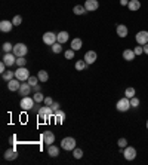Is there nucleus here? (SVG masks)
Listing matches in <instances>:
<instances>
[{
    "label": "nucleus",
    "instance_id": "18",
    "mask_svg": "<svg viewBox=\"0 0 148 165\" xmlns=\"http://www.w3.org/2000/svg\"><path fill=\"white\" fill-rule=\"evenodd\" d=\"M18 158V153H16V149L13 147V149H7L6 152H5V159L6 161H15V159Z\"/></svg>",
    "mask_w": 148,
    "mask_h": 165
},
{
    "label": "nucleus",
    "instance_id": "10",
    "mask_svg": "<svg viewBox=\"0 0 148 165\" xmlns=\"http://www.w3.org/2000/svg\"><path fill=\"white\" fill-rule=\"evenodd\" d=\"M43 42H44V45L52 46L53 43H56V34L55 33H52V31H46L43 34Z\"/></svg>",
    "mask_w": 148,
    "mask_h": 165
},
{
    "label": "nucleus",
    "instance_id": "40",
    "mask_svg": "<svg viewBox=\"0 0 148 165\" xmlns=\"http://www.w3.org/2000/svg\"><path fill=\"white\" fill-rule=\"evenodd\" d=\"M133 52H135L136 55H141V54H144V46L142 45H138L135 49H133Z\"/></svg>",
    "mask_w": 148,
    "mask_h": 165
},
{
    "label": "nucleus",
    "instance_id": "4",
    "mask_svg": "<svg viewBox=\"0 0 148 165\" xmlns=\"http://www.w3.org/2000/svg\"><path fill=\"white\" fill-rule=\"evenodd\" d=\"M36 104V101H34V98H31V97H22L21 98V103H19V107L22 110H31L33 109V106Z\"/></svg>",
    "mask_w": 148,
    "mask_h": 165
},
{
    "label": "nucleus",
    "instance_id": "19",
    "mask_svg": "<svg viewBox=\"0 0 148 165\" xmlns=\"http://www.w3.org/2000/svg\"><path fill=\"white\" fill-rule=\"evenodd\" d=\"M31 88H33V86H31L30 83H28V82H27V83H21V88H19V91H18V92L21 94V95L27 97V95H30Z\"/></svg>",
    "mask_w": 148,
    "mask_h": 165
},
{
    "label": "nucleus",
    "instance_id": "27",
    "mask_svg": "<svg viewBox=\"0 0 148 165\" xmlns=\"http://www.w3.org/2000/svg\"><path fill=\"white\" fill-rule=\"evenodd\" d=\"M2 78L6 80V82H9V80H12L13 78H15V72H11V70H6L5 73H2Z\"/></svg>",
    "mask_w": 148,
    "mask_h": 165
},
{
    "label": "nucleus",
    "instance_id": "44",
    "mask_svg": "<svg viewBox=\"0 0 148 165\" xmlns=\"http://www.w3.org/2000/svg\"><path fill=\"white\" fill-rule=\"evenodd\" d=\"M50 107H52V109H53V110H58V109H59V103H58V101H53V103H52V106H50Z\"/></svg>",
    "mask_w": 148,
    "mask_h": 165
},
{
    "label": "nucleus",
    "instance_id": "39",
    "mask_svg": "<svg viewBox=\"0 0 148 165\" xmlns=\"http://www.w3.org/2000/svg\"><path fill=\"white\" fill-rule=\"evenodd\" d=\"M130 106H132V107H138V106H139V98L136 97V95L130 98Z\"/></svg>",
    "mask_w": 148,
    "mask_h": 165
},
{
    "label": "nucleus",
    "instance_id": "5",
    "mask_svg": "<svg viewBox=\"0 0 148 165\" xmlns=\"http://www.w3.org/2000/svg\"><path fill=\"white\" fill-rule=\"evenodd\" d=\"M61 147L64 150H74L76 149V140H74L73 137H65V138H62L61 141Z\"/></svg>",
    "mask_w": 148,
    "mask_h": 165
},
{
    "label": "nucleus",
    "instance_id": "9",
    "mask_svg": "<svg viewBox=\"0 0 148 165\" xmlns=\"http://www.w3.org/2000/svg\"><path fill=\"white\" fill-rule=\"evenodd\" d=\"M2 61L5 62L7 67H11L13 64H16V55L13 54V52H7V54L3 55V60H2Z\"/></svg>",
    "mask_w": 148,
    "mask_h": 165
},
{
    "label": "nucleus",
    "instance_id": "1",
    "mask_svg": "<svg viewBox=\"0 0 148 165\" xmlns=\"http://www.w3.org/2000/svg\"><path fill=\"white\" fill-rule=\"evenodd\" d=\"M53 113H55V110L52 109L50 106H44V107H42V109L39 110V119L40 121H44V122H48L49 119H52L53 118Z\"/></svg>",
    "mask_w": 148,
    "mask_h": 165
},
{
    "label": "nucleus",
    "instance_id": "17",
    "mask_svg": "<svg viewBox=\"0 0 148 165\" xmlns=\"http://www.w3.org/2000/svg\"><path fill=\"white\" fill-rule=\"evenodd\" d=\"M116 33H117L118 37H122V39H123V37L127 36V33H129V28H127V27H126L124 24H118L117 27H116Z\"/></svg>",
    "mask_w": 148,
    "mask_h": 165
},
{
    "label": "nucleus",
    "instance_id": "16",
    "mask_svg": "<svg viewBox=\"0 0 148 165\" xmlns=\"http://www.w3.org/2000/svg\"><path fill=\"white\" fill-rule=\"evenodd\" d=\"M43 141H44V144H48V146L53 144V143H55V134H53L52 131H44Z\"/></svg>",
    "mask_w": 148,
    "mask_h": 165
},
{
    "label": "nucleus",
    "instance_id": "13",
    "mask_svg": "<svg viewBox=\"0 0 148 165\" xmlns=\"http://www.w3.org/2000/svg\"><path fill=\"white\" fill-rule=\"evenodd\" d=\"M85 8H86L87 12H93L99 8V2L98 0H86L85 2Z\"/></svg>",
    "mask_w": 148,
    "mask_h": 165
},
{
    "label": "nucleus",
    "instance_id": "25",
    "mask_svg": "<svg viewBox=\"0 0 148 165\" xmlns=\"http://www.w3.org/2000/svg\"><path fill=\"white\" fill-rule=\"evenodd\" d=\"M37 76H39V80H40L42 83H44V82H48V80H49V74H48L46 70H40V72L37 73Z\"/></svg>",
    "mask_w": 148,
    "mask_h": 165
},
{
    "label": "nucleus",
    "instance_id": "3",
    "mask_svg": "<svg viewBox=\"0 0 148 165\" xmlns=\"http://www.w3.org/2000/svg\"><path fill=\"white\" fill-rule=\"evenodd\" d=\"M12 52L16 55V58H18V57H25L27 52H28V48H27L25 43H16V45H13Z\"/></svg>",
    "mask_w": 148,
    "mask_h": 165
},
{
    "label": "nucleus",
    "instance_id": "42",
    "mask_svg": "<svg viewBox=\"0 0 148 165\" xmlns=\"http://www.w3.org/2000/svg\"><path fill=\"white\" fill-rule=\"evenodd\" d=\"M6 67H7V66L3 61L0 62V73H5V72H6Z\"/></svg>",
    "mask_w": 148,
    "mask_h": 165
},
{
    "label": "nucleus",
    "instance_id": "31",
    "mask_svg": "<svg viewBox=\"0 0 148 165\" xmlns=\"http://www.w3.org/2000/svg\"><path fill=\"white\" fill-rule=\"evenodd\" d=\"M2 49H3V52H5V54L12 52V51H13V45H12V43H9V42H5V43H3V46H2Z\"/></svg>",
    "mask_w": 148,
    "mask_h": 165
},
{
    "label": "nucleus",
    "instance_id": "30",
    "mask_svg": "<svg viewBox=\"0 0 148 165\" xmlns=\"http://www.w3.org/2000/svg\"><path fill=\"white\" fill-rule=\"evenodd\" d=\"M52 52H55V54H61L62 52V43L56 42L52 45Z\"/></svg>",
    "mask_w": 148,
    "mask_h": 165
},
{
    "label": "nucleus",
    "instance_id": "12",
    "mask_svg": "<svg viewBox=\"0 0 148 165\" xmlns=\"http://www.w3.org/2000/svg\"><path fill=\"white\" fill-rule=\"evenodd\" d=\"M53 119H55V123L56 125H61L64 121H65V112L61 109L55 110V113H53Z\"/></svg>",
    "mask_w": 148,
    "mask_h": 165
},
{
    "label": "nucleus",
    "instance_id": "33",
    "mask_svg": "<svg viewBox=\"0 0 148 165\" xmlns=\"http://www.w3.org/2000/svg\"><path fill=\"white\" fill-rule=\"evenodd\" d=\"M33 98H34L36 103H42V101H44V95L42 94V92H36V94L33 95Z\"/></svg>",
    "mask_w": 148,
    "mask_h": 165
},
{
    "label": "nucleus",
    "instance_id": "7",
    "mask_svg": "<svg viewBox=\"0 0 148 165\" xmlns=\"http://www.w3.org/2000/svg\"><path fill=\"white\" fill-rule=\"evenodd\" d=\"M123 156L126 161H133L136 158V149L132 146H126L123 149Z\"/></svg>",
    "mask_w": 148,
    "mask_h": 165
},
{
    "label": "nucleus",
    "instance_id": "46",
    "mask_svg": "<svg viewBox=\"0 0 148 165\" xmlns=\"http://www.w3.org/2000/svg\"><path fill=\"white\" fill-rule=\"evenodd\" d=\"M120 5L122 6H127L129 5V0H120Z\"/></svg>",
    "mask_w": 148,
    "mask_h": 165
},
{
    "label": "nucleus",
    "instance_id": "35",
    "mask_svg": "<svg viewBox=\"0 0 148 165\" xmlns=\"http://www.w3.org/2000/svg\"><path fill=\"white\" fill-rule=\"evenodd\" d=\"M73 156H74L76 159H81V158H83V150L76 147V149L73 150Z\"/></svg>",
    "mask_w": 148,
    "mask_h": 165
},
{
    "label": "nucleus",
    "instance_id": "29",
    "mask_svg": "<svg viewBox=\"0 0 148 165\" xmlns=\"http://www.w3.org/2000/svg\"><path fill=\"white\" fill-rule=\"evenodd\" d=\"M135 95H136L135 88H132V86H129V88H126V91H124V97L132 98V97H135Z\"/></svg>",
    "mask_w": 148,
    "mask_h": 165
},
{
    "label": "nucleus",
    "instance_id": "15",
    "mask_svg": "<svg viewBox=\"0 0 148 165\" xmlns=\"http://www.w3.org/2000/svg\"><path fill=\"white\" fill-rule=\"evenodd\" d=\"M7 88H9V91H12V92L19 91V88H21V80H18L16 78H13L12 80L7 82Z\"/></svg>",
    "mask_w": 148,
    "mask_h": 165
},
{
    "label": "nucleus",
    "instance_id": "26",
    "mask_svg": "<svg viewBox=\"0 0 148 165\" xmlns=\"http://www.w3.org/2000/svg\"><path fill=\"white\" fill-rule=\"evenodd\" d=\"M73 12L76 13V15H85L87 11H86V8H85V5H77V6H74Z\"/></svg>",
    "mask_w": 148,
    "mask_h": 165
},
{
    "label": "nucleus",
    "instance_id": "47",
    "mask_svg": "<svg viewBox=\"0 0 148 165\" xmlns=\"http://www.w3.org/2000/svg\"><path fill=\"white\" fill-rule=\"evenodd\" d=\"M144 54L148 55V43H147V45H144Z\"/></svg>",
    "mask_w": 148,
    "mask_h": 165
},
{
    "label": "nucleus",
    "instance_id": "6",
    "mask_svg": "<svg viewBox=\"0 0 148 165\" xmlns=\"http://www.w3.org/2000/svg\"><path fill=\"white\" fill-rule=\"evenodd\" d=\"M15 78L21 82H24V80H28L30 78V72H28V68L27 67H18V70L15 72Z\"/></svg>",
    "mask_w": 148,
    "mask_h": 165
},
{
    "label": "nucleus",
    "instance_id": "34",
    "mask_svg": "<svg viewBox=\"0 0 148 165\" xmlns=\"http://www.w3.org/2000/svg\"><path fill=\"white\" fill-rule=\"evenodd\" d=\"M74 54H76V51H74V49H67V51L64 52V57H65L67 60H73Z\"/></svg>",
    "mask_w": 148,
    "mask_h": 165
},
{
    "label": "nucleus",
    "instance_id": "28",
    "mask_svg": "<svg viewBox=\"0 0 148 165\" xmlns=\"http://www.w3.org/2000/svg\"><path fill=\"white\" fill-rule=\"evenodd\" d=\"M86 66H87V62L85 61V60H79V61L76 62V66H74V67H76L77 72H81V70H85V68H86Z\"/></svg>",
    "mask_w": 148,
    "mask_h": 165
},
{
    "label": "nucleus",
    "instance_id": "20",
    "mask_svg": "<svg viewBox=\"0 0 148 165\" xmlns=\"http://www.w3.org/2000/svg\"><path fill=\"white\" fill-rule=\"evenodd\" d=\"M68 39H70V34H68V31H59V33L56 34V42H59V43L68 42Z\"/></svg>",
    "mask_w": 148,
    "mask_h": 165
},
{
    "label": "nucleus",
    "instance_id": "43",
    "mask_svg": "<svg viewBox=\"0 0 148 165\" xmlns=\"http://www.w3.org/2000/svg\"><path fill=\"white\" fill-rule=\"evenodd\" d=\"M15 141H16V135H11V138H9V143H12L13 147H15V144H16Z\"/></svg>",
    "mask_w": 148,
    "mask_h": 165
},
{
    "label": "nucleus",
    "instance_id": "38",
    "mask_svg": "<svg viewBox=\"0 0 148 165\" xmlns=\"http://www.w3.org/2000/svg\"><path fill=\"white\" fill-rule=\"evenodd\" d=\"M117 144H118V147H120V149H124V147L127 146V140H126V138H123V137H122V138H118Z\"/></svg>",
    "mask_w": 148,
    "mask_h": 165
},
{
    "label": "nucleus",
    "instance_id": "45",
    "mask_svg": "<svg viewBox=\"0 0 148 165\" xmlns=\"http://www.w3.org/2000/svg\"><path fill=\"white\" fill-rule=\"evenodd\" d=\"M40 109H42V107L39 106V103H36L34 106H33V109H31V110H34V112H37V113H39V110H40Z\"/></svg>",
    "mask_w": 148,
    "mask_h": 165
},
{
    "label": "nucleus",
    "instance_id": "48",
    "mask_svg": "<svg viewBox=\"0 0 148 165\" xmlns=\"http://www.w3.org/2000/svg\"><path fill=\"white\" fill-rule=\"evenodd\" d=\"M33 88H34L36 92H40V85H36V86H33Z\"/></svg>",
    "mask_w": 148,
    "mask_h": 165
},
{
    "label": "nucleus",
    "instance_id": "11",
    "mask_svg": "<svg viewBox=\"0 0 148 165\" xmlns=\"http://www.w3.org/2000/svg\"><path fill=\"white\" fill-rule=\"evenodd\" d=\"M13 28V22L12 21H7V19H3L0 22V31L2 33H11Z\"/></svg>",
    "mask_w": 148,
    "mask_h": 165
},
{
    "label": "nucleus",
    "instance_id": "41",
    "mask_svg": "<svg viewBox=\"0 0 148 165\" xmlns=\"http://www.w3.org/2000/svg\"><path fill=\"white\" fill-rule=\"evenodd\" d=\"M52 103H53L52 97H44V106H52Z\"/></svg>",
    "mask_w": 148,
    "mask_h": 165
},
{
    "label": "nucleus",
    "instance_id": "14",
    "mask_svg": "<svg viewBox=\"0 0 148 165\" xmlns=\"http://www.w3.org/2000/svg\"><path fill=\"white\" fill-rule=\"evenodd\" d=\"M96 58H98V55H96V52L95 51H87L86 54H85V61L87 62V66H90V64H93V62L96 61Z\"/></svg>",
    "mask_w": 148,
    "mask_h": 165
},
{
    "label": "nucleus",
    "instance_id": "32",
    "mask_svg": "<svg viewBox=\"0 0 148 165\" xmlns=\"http://www.w3.org/2000/svg\"><path fill=\"white\" fill-rule=\"evenodd\" d=\"M27 82H28L31 86H36V85H39V82H40V80H39V76H30Z\"/></svg>",
    "mask_w": 148,
    "mask_h": 165
},
{
    "label": "nucleus",
    "instance_id": "8",
    "mask_svg": "<svg viewBox=\"0 0 148 165\" xmlns=\"http://www.w3.org/2000/svg\"><path fill=\"white\" fill-rule=\"evenodd\" d=\"M135 39H136V42H138V45H147L148 43V31L147 30H142V31H138L136 33V36H135Z\"/></svg>",
    "mask_w": 148,
    "mask_h": 165
},
{
    "label": "nucleus",
    "instance_id": "21",
    "mask_svg": "<svg viewBox=\"0 0 148 165\" xmlns=\"http://www.w3.org/2000/svg\"><path fill=\"white\" fill-rule=\"evenodd\" d=\"M127 9H129V11H132V12L139 11V9H141V2H139V0H129Z\"/></svg>",
    "mask_w": 148,
    "mask_h": 165
},
{
    "label": "nucleus",
    "instance_id": "49",
    "mask_svg": "<svg viewBox=\"0 0 148 165\" xmlns=\"http://www.w3.org/2000/svg\"><path fill=\"white\" fill-rule=\"evenodd\" d=\"M147 129H148V119H147Z\"/></svg>",
    "mask_w": 148,
    "mask_h": 165
},
{
    "label": "nucleus",
    "instance_id": "24",
    "mask_svg": "<svg viewBox=\"0 0 148 165\" xmlns=\"http://www.w3.org/2000/svg\"><path fill=\"white\" fill-rule=\"evenodd\" d=\"M48 155H49V156H52V158H56V156L59 155V147L55 146V144H50V146H48Z\"/></svg>",
    "mask_w": 148,
    "mask_h": 165
},
{
    "label": "nucleus",
    "instance_id": "23",
    "mask_svg": "<svg viewBox=\"0 0 148 165\" xmlns=\"http://www.w3.org/2000/svg\"><path fill=\"white\" fill-rule=\"evenodd\" d=\"M135 57H136V54L133 52V49H126V51H123V58L126 61H133Z\"/></svg>",
    "mask_w": 148,
    "mask_h": 165
},
{
    "label": "nucleus",
    "instance_id": "22",
    "mask_svg": "<svg viewBox=\"0 0 148 165\" xmlns=\"http://www.w3.org/2000/svg\"><path fill=\"white\" fill-rule=\"evenodd\" d=\"M71 49H74V51H80L81 46H83V40L81 39H79V37H76V39H73L71 40Z\"/></svg>",
    "mask_w": 148,
    "mask_h": 165
},
{
    "label": "nucleus",
    "instance_id": "36",
    "mask_svg": "<svg viewBox=\"0 0 148 165\" xmlns=\"http://www.w3.org/2000/svg\"><path fill=\"white\" fill-rule=\"evenodd\" d=\"M25 64H27L25 57H18V58H16V66H18V67H25Z\"/></svg>",
    "mask_w": 148,
    "mask_h": 165
},
{
    "label": "nucleus",
    "instance_id": "2",
    "mask_svg": "<svg viewBox=\"0 0 148 165\" xmlns=\"http://www.w3.org/2000/svg\"><path fill=\"white\" fill-rule=\"evenodd\" d=\"M130 107H132V106H130V98H127V97L120 98L117 101V104H116V109H117L118 112H127Z\"/></svg>",
    "mask_w": 148,
    "mask_h": 165
},
{
    "label": "nucleus",
    "instance_id": "37",
    "mask_svg": "<svg viewBox=\"0 0 148 165\" xmlns=\"http://www.w3.org/2000/svg\"><path fill=\"white\" fill-rule=\"evenodd\" d=\"M12 22H13V25H21L22 24V17H21V15H15L12 19Z\"/></svg>",
    "mask_w": 148,
    "mask_h": 165
}]
</instances>
